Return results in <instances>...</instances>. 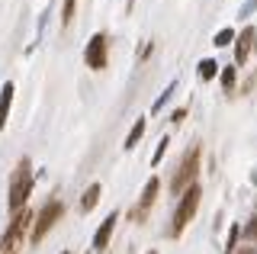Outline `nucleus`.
Returning <instances> with one entry per match:
<instances>
[{
    "label": "nucleus",
    "mask_w": 257,
    "mask_h": 254,
    "mask_svg": "<svg viewBox=\"0 0 257 254\" xmlns=\"http://www.w3.org/2000/svg\"><path fill=\"white\" fill-rule=\"evenodd\" d=\"M32 187H36L32 164H29V158H20V164H16V171H13V177H10V196H7V209H10L13 216L26 209V200H29Z\"/></svg>",
    "instance_id": "obj_1"
},
{
    "label": "nucleus",
    "mask_w": 257,
    "mask_h": 254,
    "mask_svg": "<svg viewBox=\"0 0 257 254\" xmlns=\"http://www.w3.org/2000/svg\"><path fill=\"white\" fill-rule=\"evenodd\" d=\"M199 158H203V152H199V145H193L187 155L180 158V164H177L174 177H171V193H187L190 187H196V174H199Z\"/></svg>",
    "instance_id": "obj_2"
},
{
    "label": "nucleus",
    "mask_w": 257,
    "mask_h": 254,
    "mask_svg": "<svg viewBox=\"0 0 257 254\" xmlns=\"http://www.w3.org/2000/svg\"><path fill=\"white\" fill-rule=\"evenodd\" d=\"M199 200H203V190L199 187H190L187 193L180 196V203H177V209H174V222H171V238L183 235V228L190 225V219L196 216V209H199Z\"/></svg>",
    "instance_id": "obj_3"
},
{
    "label": "nucleus",
    "mask_w": 257,
    "mask_h": 254,
    "mask_svg": "<svg viewBox=\"0 0 257 254\" xmlns=\"http://www.w3.org/2000/svg\"><path fill=\"white\" fill-rule=\"evenodd\" d=\"M29 222H32V212H29V209L16 212V216L10 219V225H7L4 238H0V254H20V248H23V238H26V228H29Z\"/></svg>",
    "instance_id": "obj_4"
},
{
    "label": "nucleus",
    "mask_w": 257,
    "mask_h": 254,
    "mask_svg": "<svg viewBox=\"0 0 257 254\" xmlns=\"http://www.w3.org/2000/svg\"><path fill=\"white\" fill-rule=\"evenodd\" d=\"M61 216H64V203H58V200H48L42 209H39V216H36V222H32V232H29V241L32 244H39L42 238L55 228V222H61Z\"/></svg>",
    "instance_id": "obj_5"
},
{
    "label": "nucleus",
    "mask_w": 257,
    "mask_h": 254,
    "mask_svg": "<svg viewBox=\"0 0 257 254\" xmlns=\"http://www.w3.org/2000/svg\"><path fill=\"white\" fill-rule=\"evenodd\" d=\"M106 52H109L106 36H103V33L90 36V42H87V49H84V61H87V68H90V71H103V68H106Z\"/></svg>",
    "instance_id": "obj_6"
},
{
    "label": "nucleus",
    "mask_w": 257,
    "mask_h": 254,
    "mask_svg": "<svg viewBox=\"0 0 257 254\" xmlns=\"http://www.w3.org/2000/svg\"><path fill=\"white\" fill-rule=\"evenodd\" d=\"M158 193H161V180H158V177H151L148 184H145L142 196H139V203H135V209H132V222H145V219H148L151 206L158 203Z\"/></svg>",
    "instance_id": "obj_7"
},
{
    "label": "nucleus",
    "mask_w": 257,
    "mask_h": 254,
    "mask_svg": "<svg viewBox=\"0 0 257 254\" xmlns=\"http://www.w3.org/2000/svg\"><path fill=\"white\" fill-rule=\"evenodd\" d=\"M116 222H119V212H116V209H112L109 216L100 222V228H96V235H93V248H96V251H103V248L109 244L112 232H116Z\"/></svg>",
    "instance_id": "obj_8"
},
{
    "label": "nucleus",
    "mask_w": 257,
    "mask_h": 254,
    "mask_svg": "<svg viewBox=\"0 0 257 254\" xmlns=\"http://www.w3.org/2000/svg\"><path fill=\"white\" fill-rule=\"evenodd\" d=\"M254 39H257V33H254L251 26H247L244 33L238 36V42H235V65H244V61H247V55H251V42H254Z\"/></svg>",
    "instance_id": "obj_9"
},
{
    "label": "nucleus",
    "mask_w": 257,
    "mask_h": 254,
    "mask_svg": "<svg viewBox=\"0 0 257 254\" xmlns=\"http://www.w3.org/2000/svg\"><path fill=\"white\" fill-rule=\"evenodd\" d=\"M10 106H13V84H4V87H0V129H7Z\"/></svg>",
    "instance_id": "obj_10"
},
{
    "label": "nucleus",
    "mask_w": 257,
    "mask_h": 254,
    "mask_svg": "<svg viewBox=\"0 0 257 254\" xmlns=\"http://www.w3.org/2000/svg\"><path fill=\"white\" fill-rule=\"evenodd\" d=\"M100 193H103V187H100V184H90V187L84 190V196H80V209H84V212H90L93 206L100 203Z\"/></svg>",
    "instance_id": "obj_11"
},
{
    "label": "nucleus",
    "mask_w": 257,
    "mask_h": 254,
    "mask_svg": "<svg viewBox=\"0 0 257 254\" xmlns=\"http://www.w3.org/2000/svg\"><path fill=\"white\" fill-rule=\"evenodd\" d=\"M142 136H145V119H139V122L128 129V136H125V145H122V148H125V152H132V148L142 142Z\"/></svg>",
    "instance_id": "obj_12"
},
{
    "label": "nucleus",
    "mask_w": 257,
    "mask_h": 254,
    "mask_svg": "<svg viewBox=\"0 0 257 254\" xmlns=\"http://www.w3.org/2000/svg\"><path fill=\"white\" fill-rule=\"evenodd\" d=\"M215 74H219V61H212V58L199 61V77H203V81H212Z\"/></svg>",
    "instance_id": "obj_13"
},
{
    "label": "nucleus",
    "mask_w": 257,
    "mask_h": 254,
    "mask_svg": "<svg viewBox=\"0 0 257 254\" xmlns=\"http://www.w3.org/2000/svg\"><path fill=\"white\" fill-rule=\"evenodd\" d=\"M241 235H244L247 241H251L254 248H257V216H254V219H247V225L241 228Z\"/></svg>",
    "instance_id": "obj_14"
},
{
    "label": "nucleus",
    "mask_w": 257,
    "mask_h": 254,
    "mask_svg": "<svg viewBox=\"0 0 257 254\" xmlns=\"http://www.w3.org/2000/svg\"><path fill=\"white\" fill-rule=\"evenodd\" d=\"M74 7H77V0H64V10H61V23H64V26L74 20Z\"/></svg>",
    "instance_id": "obj_15"
},
{
    "label": "nucleus",
    "mask_w": 257,
    "mask_h": 254,
    "mask_svg": "<svg viewBox=\"0 0 257 254\" xmlns=\"http://www.w3.org/2000/svg\"><path fill=\"white\" fill-rule=\"evenodd\" d=\"M235 77H238L235 68H225L222 71V87H225V90H231V87H235Z\"/></svg>",
    "instance_id": "obj_16"
},
{
    "label": "nucleus",
    "mask_w": 257,
    "mask_h": 254,
    "mask_svg": "<svg viewBox=\"0 0 257 254\" xmlns=\"http://www.w3.org/2000/svg\"><path fill=\"white\" fill-rule=\"evenodd\" d=\"M231 39H235V33H231V29H222V33L215 36V49H219V45H228Z\"/></svg>",
    "instance_id": "obj_17"
},
{
    "label": "nucleus",
    "mask_w": 257,
    "mask_h": 254,
    "mask_svg": "<svg viewBox=\"0 0 257 254\" xmlns=\"http://www.w3.org/2000/svg\"><path fill=\"white\" fill-rule=\"evenodd\" d=\"M174 87H177V84H171V87H167V90H164V93H161V97L155 100V113H158V109H161V106H164V103H167V100H171V93H174Z\"/></svg>",
    "instance_id": "obj_18"
},
{
    "label": "nucleus",
    "mask_w": 257,
    "mask_h": 254,
    "mask_svg": "<svg viewBox=\"0 0 257 254\" xmlns=\"http://www.w3.org/2000/svg\"><path fill=\"white\" fill-rule=\"evenodd\" d=\"M164 152H167V139H161L158 142V152H155V158H151V164H158L161 158H164Z\"/></svg>",
    "instance_id": "obj_19"
},
{
    "label": "nucleus",
    "mask_w": 257,
    "mask_h": 254,
    "mask_svg": "<svg viewBox=\"0 0 257 254\" xmlns=\"http://www.w3.org/2000/svg\"><path fill=\"white\" fill-rule=\"evenodd\" d=\"M183 116H187V109H174V116H171V122H183Z\"/></svg>",
    "instance_id": "obj_20"
},
{
    "label": "nucleus",
    "mask_w": 257,
    "mask_h": 254,
    "mask_svg": "<svg viewBox=\"0 0 257 254\" xmlns=\"http://www.w3.org/2000/svg\"><path fill=\"white\" fill-rule=\"evenodd\" d=\"M257 248H241V251H235V254H254Z\"/></svg>",
    "instance_id": "obj_21"
},
{
    "label": "nucleus",
    "mask_w": 257,
    "mask_h": 254,
    "mask_svg": "<svg viewBox=\"0 0 257 254\" xmlns=\"http://www.w3.org/2000/svg\"><path fill=\"white\" fill-rule=\"evenodd\" d=\"M61 254H71V251H61Z\"/></svg>",
    "instance_id": "obj_22"
},
{
    "label": "nucleus",
    "mask_w": 257,
    "mask_h": 254,
    "mask_svg": "<svg viewBox=\"0 0 257 254\" xmlns=\"http://www.w3.org/2000/svg\"><path fill=\"white\" fill-rule=\"evenodd\" d=\"M148 254H158V251H148Z\"/></svg>",
    "instance_id": "obj_23"
},
{
    "label": "nucleus",
    "mask_w": 257,
    "mask_h": 254,
    "mask_svg": "<svg viewBox=\"0 0 257 254\" xmlns=\"http://www.w3.org/2000/svg\"><path fill=\"white\" fill-rule=\"evenodd\" d=\"M254 4H257V0H254Z\"/></svg>",
    "instance_id": "obj_24"
}]
</instances>
